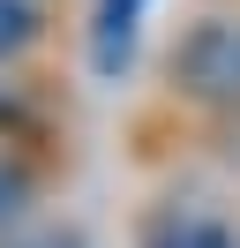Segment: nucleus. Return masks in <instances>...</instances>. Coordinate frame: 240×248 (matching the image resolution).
<instances>
[{"label":"nucleus","instance_id":"39448f33","mask_svg":"<svg viewBox=\"0 0 240 248\" xmlns=\"http://www.w3.org/2000/svg\"><path fill=\"white\" fill-rule=\"evenodd\" d=\"M30 203H38V166H30L23 143H0V233L23 226Z\"/></svg>","mask_w":240,"mask_h":248},{"label":"nucleus","instance_id":"0eeeda50","mask_svg":"<svg viewBox=\"0 0 240 248\" xmlns=\"http://www.w3.org/2000/svg\"><path fill=\"white\" fill-rule=\"evenodd\" d=\"M0 248H83V233L75 226H8Z\"/></svg>","mask_w":240,"mask_h":248},{"label":"nucleus","instance_id":"f03ea898","mask_svg":"<svg viewBox=\"0 0 240 248\" xmlns=\"http://www.w3.org/2000/svg\"><path fill=\"white\" fill-rule=\"evenodd\" d=\"M143 8H150V0H98V23H90V68H98L105 83L128 76L135 31H143Z\"/></svg>","mask_w":240,"mask_h":248},{"label":"nucleus","instance_id":"423d86ee","mask_svg":"<svg viewBox=\"0 0 240 248\" xmlns=\"http://www.w3.org/2000/svg\"><path fill=\"white\" fill-rule=\"evenodd\" d=\"M150 248H240V233L225 226V218L188 211V218H165V226L150 233Z\"/></svg>","mask_w":240,"mask_h":248},{"label":"nucleus","instance_id":"f257e3e1","mask_svg":"<svg viewBox=\"0 0 240 248\" xmlns=\"http://www.w3.org/2000/svg\"><path fill=\"white\" fill-rule=\"evenodd\" d=\"M165 91L195 113H240V23L233 16H195L165 46Z\"/></svg>","mask_w":240,"mask_h":248},{"label":"nucleus","instance_id":"20e7f679","mask_svg":"<svg viewBox=\"0 0 240 248\" xmlns=\"http://www.w3.org/2000/svg\"><path fill=\"white\" fill-rule=\"evenodd\" d=\"M0 143H23V151L45 143V106H38V91H30L23 76H8V68H0Z\"/></svg>","mask_w":240,"mask_h":248},{"label":"nucleus","instance_id":"7ed1b4c3","mask_svg":"<svg viewBox=\"0 0 240 248\" xmlns=\"http://www.w3.org/2000/svg\"><path fill=\"white\" fill-rule=\"evenodd\" d=\"M45 38H53V8L45 0H0V68L30 61Z\"/></svg>","mask_w":240,"mask_h":248}]
</instances>
